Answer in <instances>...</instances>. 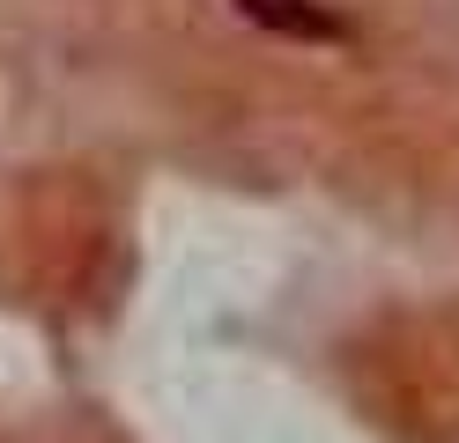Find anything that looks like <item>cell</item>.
Wrapping results in <instances>:
<instances>
[{"mask_svg": "<svg viewBox=\"0 0 459 443\" xmlns=\"http://www.w3.org/2000/svg\"><path fill=\"white\" fill-rule=\"evenodd\" d=\"M238 8L252 15V22H267V30H281V38H341V15H326L319 0H238Z\"/></svg>", "mask_w": 459, "mask_h": 443, "instance_id": "obj_1", "label": "cell"}]
</instances>
